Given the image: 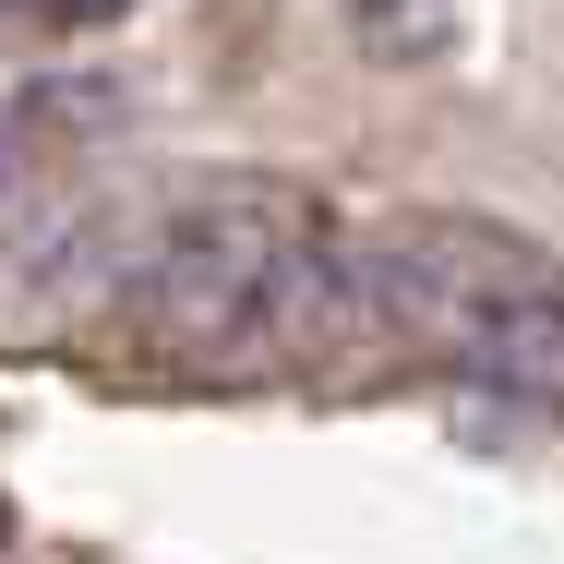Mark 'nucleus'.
Listing matches in <instances>:
<instances>
[{"instance_id":"f257e3e1","label":"nucleus","mask_w":564,"mask_h":564,"mask_svg":"<svg viewBox=\"0 0 564 564\" xmlns=\"http://www.w3.org/2000/svg\"><path fill=\"white\" fill-rule=\"evenodd\" d=\"M337 301V240L301 193H228L193 205L144 264H132V337L169 372L252 384L276 360H301Z\"/></svg>"},{"instance_id":"7ed1b4c3","label":"nucleus","mask_w":564,"mask_h":564,"mask_svg":"<svg viewBox=\"0 0 564 564\" xmlns=\"http://www.w3.org/2000/svg\"><path fill=\"white\" fill-rule=\"evenodd\" d=\"M348 24H360L384 61H433L456 36V0H348Z\"/></svg>"},{"instance_id":"20e7f679","label":"nucleus","mask_w":564,"mask_h":564,"mask_svg":"<svg viewBox=\"0 0 564 564\" xmlns=\"http://www.w3.org/2000/svg\"><path fill=\"white\" fill-rule=\"evenodd\" d=\"M0 12H36V24H120L132 0H0Z\"/></svg>"},{"instance_id":"f03ea898","label":"nucleus","mask_w":564,"mask_h":564,"mask_svg":"<svg viewBox=\"0 0 564 564\" xmlns=\"http://www.w3.org/2000/svg\"><path fill=\"white\" fill-rule=\"evenodd\" d=\"M348 289H372V313L421 360H445L492 397H564V289L553 264H529L492 228H445V217H397L348 252Z\"/></svg>"}]
</instances>
